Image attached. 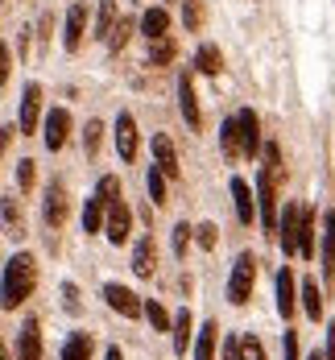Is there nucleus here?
Masks as SVG:
<instances>
[{
    "label": "nucleus",
    "instance_id": "nucleus-1",
    "mask_svg": "<svg viewBox=\"0 0 335 360\" xmlns=\"http://www.w3.org/2000/svg\"><path fill=\"white\" fill-rule=\"evenodd\" d=\"M37 286V261L34 252H13L4 274H0V307L4 311H17Z\"/></svg>",
    "mask_w": 335,
    "mask_h": 360
},
{
    "label": "nucleus",
    "instance_id": "nucleus-2",
    "mask_svg": "<svg viewBox=\"0 0 335 360\" xmlns=\"http://www.w3.org/2000/svg\"><path fill=\"white\" fill-rule=\"evenodd\" d=\"M253 286H257V257L253 252H240L236 265H232V278H228V298L236 307H244L253 298Z\"/></svg>",
    "mask_w": 335,
    "mask_h": 360
},
{
    "label": "nucleus",
    "instance_id": "nucleus-3",
    "mask_svg": "<svg viewBox=\"0 0 335 360\" xmlns=\"http://www.w3.org/2000/svg\"><path fill=\"white\" fill-rule=\"evenodd\" d=\"M257 216H261V224H265L269 232L277 228V179H273L269 170L257 174Z\"/></svg>",
    "mask_w": 335,
    "mask_h": 360
},
{
    "label": "nucleus",
    "instance_id": "nucleus-4",
    "mask_svg": "<svg viewBox=\"0 0 335 360\" xmlns=\"http://www.w3.org/2000/svg\"><path fill=\"white\" fill-rule=\"evenodd\" d=\"M67 137H71V112L67 108H50L46 112V120H41V141H46V149L58 153V149L67 145Z\"/></svg>",
    "mask_w": 335,
    "mask_h": 360
},
{
    "label": "nucleus",
    "instance_id": "nucleus-5",
    "mask_svg": "<svg viewBox=\"0 0 335 360\" xmlns=\"http://www.w3.org/2000/svg\"><path fill=\"white\" fill-rule=\"evenodd\" d=\"M236 137H240V158H257L261 153V120L253 108L236 112Z\"/></svg>",
    "mask_w": 335,
    "mask_h": 360
},
{
    "label": "nucleus",
    "instance_id": "nucleus-6",
    "mask_svg": "<svg viewBox=\"0 0 335 360\" xmlns=\"http://www.w3.org/2000/svg\"><path fill=\"white\" fill-rule=\"evenodd\" d=\"M67 212H71V203H67V186L54 179L46 186V199H41V219L50 224V228H63L67 224Z\"/></svg>",
    "mask_w": 335,
    "mask_h": 360
},
{
    "label": "nucleus",
    "instance_id": "nucleus-7",
    "mask_svg": "<svg viewBox=\"0 0 335 360\" xmlns=\"http://www.w3.org/2000/svg\"><path fill=\"white\" fill-rule=\"evenodd\" d=\"M104 232H108L112 245H124V240H129V232H133V212H129L124 199L108 203V212H104Z\"/></svg>",
    "mask_w": 335,
    "mask_h": 360
},
{
    "label": "nucleus",
    "instance_id": "nucleus-8",
    "mask_svg": "<svg viewBox=\"0 0 335 360\" xmlns=\"http://www.w3.org/2000/svg\"><path fill=\"white\" fill-rule=\"evenodd\" d=\"M149 149H153V166H157L166 179H183V166H178V149H174V141H170L166 133H153Z\"/></svg>",
    "mask_w": 335,
    "mask_h": 360
},
{
    "label": "nucleus",
    "instance_id": "nucleus-9",
    "mask_svg": "<svg viewBox=\"0 0 335 360\" xmlns=\"http://www.w3.org/2000/svg\"><path fill=\"white\" fill-rule=\"evenodd\" d=\"M104 302H108L116 315H124V319H141V298L129 286H120V282H108L104 286Z\"/></svg>",
    "mask_w": 335,
    "mask_h": 360
},
{
    "label": "nucleus",
    "instance_id": "nucleus-10",
    "mask_svg": "<svg viewBox=\"0 0 335 360\" xmlns=\"http://www.w3.org/2000/svg\"><path fill=\"white\" fill-rule=\"evenodd\" d=\"M112 141H116L120 162H133V158H137V120H133V112H120V116H116V133H112Z\"/></svg>",
    "mask_w": 335,
    "mask_h": 360
},
{
    "label": "nucleus",
    "instance_id": "nucleus-11",
    "mask_svg": "<svg viewBox=\"0 0 335 360\" xmlns=\"http://www.w3.org/2000/svg\"><path fill=\"white\" fill-rule=\"evenodd\" d=\"M83 34H87V4L74 0L71 8H67V34H63V46L74 54V50L83 46Z\"/></svg>",
    "mask_w": 335,
    "mask_h": 360
},
{
    "label": "nucleus",
    "instance_id": "nucleus-12",
    "mask_svg": "<svg viewBox=\"0 0 335 360\" xmlns=\"http://www.w3.org/2000/svg\"><path fill=\"white\" fill-rule=\"evenodd\" d=\"M37 124H41V87L25 83V91H21V133H37Z\"/></svg>",
    "mask_w": 335,
    "mask_h": 360
},
{
    "label": "nucleus",
    "instance_id": "nucleus-13",
    "mask_svg": "<svg viewBox=\"0 0 335 360\" xmlns=\"http://www.w3.org/2000/svg\"><path fill=\"white\" fill-rule=\"evenodd\" d=\"M178 112H183V120L190 124V129H199V124H203V116H199V100H195V79H190V71L178 75Z\"/></svg>",
    "mask_w": 335,
    "mask_h": 360
},
{
    "label": "nucleus",
    "instance_id": "nucleus-14",
    "mask_svg": "<svg viewBox=\"0 0 335 360\" xmlns=\"http://www.w3.org/2000/svg\"><path fill=\"white\" fill-rule=\"evenodd\" d=\"M298 212H302L298 203H286V212L277 216V228H273L277 240H282V249H286V257H294L298 252Z\"/></svg>",
    "mask_w": 335,
    "mask_h": 360
},
{
    "label": "nucleus",
    "instance_id": "nucleus-15",
    "mask_svg": "<svg viewBox=\"0 0 335 360\" xmlns=\"http://www.w3.org/2000/svg\"><path fill=\"white\" fill-rule=\"evenodd\" d=\"M17 360H41V323L25 319L17 331Z\"/></svg>",
    "mask_w": 335,
    "mask_h": 360
},
{
    "label": "nucleus",
    "instance_id": "nucleus-16",
    "mask_svg": "<svg viewBox=\"0 0 335 360\" xmlns=\"http://www.w3.org/2000/svg\"><path fill=\"white\" fill-rule=\"evenodd\" d=\"M153 269H157V245H153V236H141L133 245V274L137 278H153Z\"/></svg>",
    "mask_w": 335,
    "mask_h": 360
},
{
    "label": "nucleus",
    "instance_id": "nucleus-17",
    "mask_svg": "<svg viewBox=\"0 0 335 360\" xmlns=\"http://www.w3.org/2000/svg\"><path fill=\"white\" fill-rule=\"evenodd\" d=\"M0 219H4V228H8L13 240L25 236V216H21V199H17V195H4V199H0Z\"/></svg>",
    "mask_w": 335,
    "mask_h": 360
},
{
    "label": "nucleus",
    "instance_id": "nucleus-18",
    "mask_svg": "<svg viewBox=\"0 0 335 360\" xmlns=\"http://www.w3.org/2000/svg\"><path fill=\"white\" fill-rule=\"evenodd\" d=\"M319 269H323V278H331L335 274V212L323 216V249H319Z\"/></svg>",
    "mask_w": 335,
    "mask_h": 360
},
{
    "label": "nucleus",
    "instance_id": "nucleus-19",
    "mask_svg": "<svg viewBox=\"0 0 335 360\" xmlns=\"http://www.w3.org/2000/svg\"><path fill=\"white\" fill-rule=\"evenodd\" d=\"M294 274H290V265H282L277 269V315L282 319H290L294 315Z\"/></svg>",
    "mask_w": 335,
    "mask_h": 360
},
{
    "label": "nucleus",
    "instance_id": "nucleus-20",
    "mask_svg": "<svg viewBox=\"0 0 335 360\" xmlns=\"http://www.w3.org/2000/svg\"><path fill=\"white\" fill-rule=\"evenodd\" d=\"M232 199H236V219L240 224H253L257 219V207H253V186L244 179H232Z\"/></svg>",
    "mask_w": 335,
    "mask_h": 360
},
{
    "label": "nucleus",
    "instance_id": "nucleus-21",
    "mask_svg": "<svg viewBox=\"0 0 335 360\" xmlns=\"http://www.w3.org/2000/svg\"><path fill=\"white\" fill-rule=\"evenodd\" d=\"M315 224H319V219H315L310 207L298 212V257H306V261L315 257Z\"/></svg>",
    "mask_w": 335,
    "mask_h": 360
},
{
    "label": "nucleus",
    "instance_id": "nucleus-22",
    "mask_svg": "<svg viewBox=\"0 0 335 360\" xmlns=\"http://www.w3.org/2000/svg\"><path fill=\"white\" fill-rule=\"evenodd\" d=\"M141 34H145L149 41H153V37H166V34H170V13H166L162 4L141 13Z\"/></svg>",
    "mask_w": 335,
    "mask_h": 360
},
{
    "label": "nucleus",
    "instance_id": "nucleus-23",
    "mask_svg": "<svg viewBox=\"0 0 335 360\" xmlns=\"http://www.w3.org/2000/svg\"><path fill=\"white\" fill-rule=\"evenodd\" d=\"M223 67V54H220V46H211V41H203L199 50H195V71L199 75H220Z\"/></svg>",
    "mask_w": 335,
    "mask_h": 360
},
{
    "label": "nucleus",
    "instance_id": "nucleus-24",
    "mask_svg": "<svg viewBox=\"0 0 335 360\" xmlns=\"http://www.w3.org/2000/svg\"><path fill=\"white\" fill-rule=\"evenodd\" d=\"M216 344H220V323H203L195 340V360H216Z\"/></svg>",
    "mask_w": 335,
    "mask_h": 360
},
{
    "label": "nucleus",
    "instance_id": "nucleus-25",
    "mask_svg": "<svg viewBox=\"0 0 335 360\" xmlns=\"http://www.w3.org/2000/svg\"><path fill=\"white\" fill-rule=\"evenodd\" d=\"M104 199L100 195H87V203H83V232L91 236V232H104Z\"/></svg>",
    "mask_w": 335,
    "mask_h": 360
},
{
    "label": "nucleus",
    "instance_id": "nucleus-26",
    "mask_svg": "<svg viewBox=\"0 0 335 360\" xmlns=\"http://www.w3.org/2000/svg\"><path fill=\"white\" fill-rule=\"evenodd\" d=\"M174 54H178V46H174V37H153L149 41V67H170L174 63Z\"/></svg>",
    "mask_w": 335,
    "mask_h": 360
},
{
    "label": "nucleus",
    "instance_id": "nucleus-27",
    "mask_svg": "<svg viewBox=\"0 0 335 360\" xmlns=\"http://www.w3.org/2000/svg\"><path fill=\"white\" fill-rule=\"evenodd\" d=\"M170 327H174V352L186 356V344H190V335H195V319H190V311H178V315L170 319Z\"/></svg>",
    "mask_w": 335,
    "mask_h": 360
},
{
    "label": "nucleus",
    "instance_id": "nucleus-28",
    "mask_svg": "<svg viewBox=\"0 0 335 360\" xmlns=\"http://www.w3.org/2000/svg\"><path fill=\"white\" fill-rule=\"evenodd\" d=\"M91 335L87 331H74V335H67V344H63V360H91Z\"/></svg>",
    "mask_w": 335,
    "mask_h": 360
},
{
    "label": "nucleus",
    "instance_id": "nucleus-29",
    "mask_svg": "<svg viewBox=\"0 0 335 360\" xmlns=\"http://www.w3.org/2000/svg\"><path fill=\"white\" fill-rule=\"evenodd\" d=\"M302 307H306L310 319H323V294H319V282H315V278L302 282Z\"/></svg>",
    "mask_w": 335,
    "mask_h": 360
},
{
    "label": "nucleus",
    "instance_id": "nucleus-30",
    "mask_svg": "<svg viewBox=\"0 0 335 360\" xmlns=\"http://www.w3.org/2000/svg\"><path fill=\"white\" fill-rule=\"evenodd\" d=\"M112 25H116V0H100V13H96V37L108 41Z\"/></svg>",
    "mask_w": 335,
    "mask_h": 360
},
{
    "label": "nucleus",
    "instance_id": "nucleus-31",
    "mask_svg": "<svg viewBox=\"0 0 335 360\" xmlns=\"http://www.w3.org/2000/svg\"><path fill=\"white\" fill-rule=\"evenodd\" d=\"M220 145H223V153H228L232 162L240 158V137H236V116H228V120L220 124Z\"/></svg>",
    "mask_w": 335,
    "mask_h": 360
},
{
    "label": "nucleus",
    "instance_id": "nucleus-32",
    "mask_svg": "<svg viewBox=\"0 0 335 360\" xmlns=\"http://www.w3.org/2000/svg\"><path fill=\"white\" fill-rule=\"evenodd\" d=\"M141 315H145L149 323H153V331H170V315H166V307L162 302H141Z\"/></svg>",
    "mask_w": 335,
    "mask_h": 360
},
{
    "label": "nucleus",
    "instance_id": "nucleus-33",
    "mask_svg": "<svg viewBox=\"0 0 335 360\" xmlns=\"http://www.w3.org/2000/svg\"><path fill=\"white\" fill-rule=\"evenodd\" d=\"M145 186H149V195H153V203H157V207H162V203H170V199H166V174H162L157 166H149V170H145Z\"/></svg>",
    "mask_w": 335,
    "mask_h": 360
},
{
    "label": "nucleus",
    "instance_id": "nucleus-34",
    "mask_svg": "<svg viewBox=\"0 0 335 360\" xmlns=\"http://www.w3.org/2000/svg\"><path fill=\"white\" fill-rule=\"evenodd\" d=\"M129 37H133V17H120V21L112 25V34H108V50H124Z\"/></svg>",
    "mask_w": 335,
    "mask_h": 360
},
{
    "label": "nucleus",
    "instance_id": "nucleus-35",
    "mask_svg": "<svg viewBox=\"0 0 335 360\" xmlns=\"http://www.w3.org/2000/svg\"><path fill=\"white\" fill-rule=\"evenodd\" d=\"M100 141H104V124L100 120H87V129H83V153L96 158L100 153Z\"/></svg>",
    "mask_w": 335,
    "mask_h": 360
},
{
    "label": "nucleus",
    "instance_id": "nucleus-36",
    "mask_svg": "<svg viewBox=\"0 0 335 360\" xmlns=\"http://www.w3.org/2000/svg\"><path fill=\"white\" fill-rule=\"evenodd\" d=\"M96 195L104 199V207H108V203H116V199H124L120 179H116V174H104V179H100V186H96Z\"/></svg>",
    "mask_w": 335,
    "mask_h": 360
},
{
    "label": "nucleus",
    "instance_id": "nucleus-37",
    "mask_svg": "<svg viewBox=\"0 0 335 360\" xmlns=\"http://www.w3.org/2000/svg\"><path fill=\"white\" fill-rule=\"evenodd\" d=\"M34 166H37L34 158H21V162H17V186H21V195H25V191H34V182H37Z\"/></svg>",
    "mask_w": 335,
    "mask_h": 360
},
{
    "label": "nucleus",
    "instance_id": "nucleus-38",
    "mask_svg": "<svg viewBox=\"0 0 335 360\" xmlns=\"http://www.w3.org/2000/svg\"><path fill=\"white\" fill-rule=\"evenodd\" d=\"M240 340V360H265V344L257 335H236Z\"/></svg>",
    "mask_w": 335,
    "mask_h": 360
},
{
    "label": "nucleus",
    "instance_id": "nucleus-39",
    "mask_svg": "<svg viewBox=\"0 0 335 360\" xmlns=\"http://www.w3.org/2000/svg\"><path fill=\"white\" fill-rule=\"evenodd\" d=\"M190 240H195V228H190V224H174V257H186V245H190Z\"/></svg>",
    "mask_w": 335,
    "mask_h": 360
},
{
    "label": "nucleus",
    "instance_id": "nucleus-40",
    "mask_svg": "<svg viewBox=\"0 0 335 360\" xmlns=\"http://www.w3.org/2000/svg\"><path fill=\"white\" fill-rule=\"evenodd\" d=\"M183 25L190 30V34H195V30L203 25V4H199V0H186V8H183Z\"/></svg>",
    "mask_w": 335,
    "mask_h": 360
},
{
    "label": "nucleus",
    "instance_id": "nucleus-41",
    "mask_svg": "<svg viewBox=\"0 0 335 360\" xmlns=\"http://www.w3.org/2000/svg\"><path fill=\"white\" fill-rule=\"evenodd\" d=\"M195 240H199L203 249H216V245H220V228H216V224H199V228H195Z\"/></svg>",
    "mask_w": 335,
    "mask_h": 360
},
{
    "label": "nucleus",
    "instance_id": "nucleus-42",
    "mask_svg": "<svg viewBox=\"0 0 335 360\" xmlns=\"http://www.w3.org/2000/svg\"><path fill=\"white\" fill-rule=\"evenodd\" d=\"M282 356L286 360H302L298 356V331H290V327H286V335H282Z\"/></svg>",
    "mask_w": 335,
    "mask_h": 360
},
{
    "label": "nucleus",
    "instance_id": "nucleus-43",
    "mask_svg": "<svg viewBox=\"0 0 335 360\" xmlns=\"http://www.w3.org/2000/svg\"><path fill=\"white\" fill-rule=\"evenodd\" d=\"M8 75H13V54H8V46L0 41V87L8 83Z\"/></svg>",
    "mask_w": 335,
    "mask_h": 360
},
{
    "label": "nucleus",
    "instance_id": "nucleus-44",
    "mask_svg": "<svg viewBox=\"0 0 335 360\" xmlns=\"http://www.w3.org/2000/svg\"><path fill=\"white\" fill-rule=\"evenodd\" d=\"M63 307H67V311H71V315H74V311H79V290H74L71 282H67V286H63Z\"/></svg>",
    "mask_w": 335,
    "mask_h": 360
},
{
    "label": "nucleus",
    "instance_id": "nucleus-45",
    "mask_svg": "<svg viewBox=\"0 0 335 360\" xmlns=\"http://www.w3.org/2000/svg\"><path fill=\"white\" fill-rule=\"evenodd\" d=\"M223 360H240V340H236V335L223 340Z\"/></svg>",
    "mask_w": 335,
    "mask_h": 360
},
{
    "label": "nucleus",
    "instance_id": "nucleus-46",
    "mask_svg": "<svg viewBox=\"0 0 335 360\" xmlns=\"http://www.w3.org/2000/svg\"><path fill=\"white\" fill-rule=\"evenodd\" d=\"M8 141H13V129H8V124H0V158H4V149H8Z\"/></svg>",
    "mask_w": 335,
    "mask_h": 360
},
{
    "label": "nucleus",
    "instance_id": "nucleus-47",
    "mask_svg": "<svg viewBox=\"0 0 335 360\" xmlns=\"http://www.w3.org/2000/svg\"><path fill=\"white\" fill-rule=\"evenodd\" d=\"M104 360H124V352H120V348L112 344V348H108V356H104Z\"/></svg>",
    "mask_w": 335,
    "mask_h": 360
},
{
    "label": "nucleus",
    "instance_id": "nucleus-48",
    "mask_svg": "<svg viewBox=\"0 0 335 360\" xmlns=\"http://www.w3.org/2000/svg\"><path fill=\"white\" fill-rule=\"evenodd\" d=\"M306 360H327V356H323V352H319V348H315V352H310V356H306Z\"/></svg>",
    "mask_w": 335,
    "mask_h": 360
},
{
    "label": "nucleus",
    "instance_id": "nucleus-49",
    "mask_svg": "<svg viewBox=\"0 0 335 360\" xmlns=\"http://www.w3.org/2000/svg\"><path fill=\"white\" fill-rule=\"evenodd\" d=\"M0 360H13V356H8V352H4V344H0Z\"/></svg>",
    "mask_w": 335,
    "mask_h": 360
}]
</instances>
